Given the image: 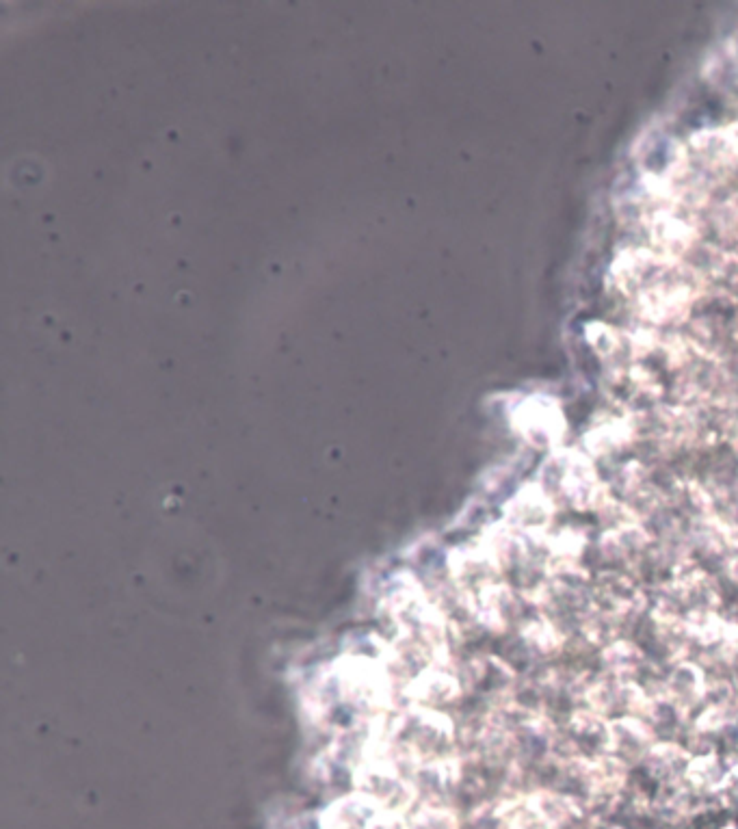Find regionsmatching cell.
<instances>
[{"label": "cell", "mask_w": 738, "mask_h": 829, "mask_svg": "<svg viewBox=\"0 0 738 829\" xmlns=\"http://www.w3.org/2000/svg\"><path fill=\"white\" fill-rule=\"evenodd\" d=\"M682 206H658L648 215V234L658 252L671 260H687L702 243V228L697 219L682 213Z\"/></svg>", "instance_id": "6da1fadb"}, {"label": "cell", "mask_w": 738, "mask_h": 829, "mask_svg": "<svg viewBox=\"0 0 738 829\" xmlns=\"http://www.w3.org/2000/svg\"><path fill=\"white\" fill-rule=\"evenodd\" d=\"M513 427L535 449H555L565 433V416L559 401L546 394H533L516 407Z\"/></svg>", "instance_id": "7a4b0ae2"}, {"label": "cell", "mask_w": 738, "mask_h": 829, "mask_svg": "<svg viewBox=\"0 0 738 829\" xmlns=\"http://www.w3.org/2000/svg\"><path fill=\"white\" fill-rule=\"evenodd\" d=\"M386 812L384 806L362 793H353L334 801L323 817V829H373L377 819Z\"/></svg>", "instance_id": "3957f363"}, {"label": "cell", "mask_w": 738, "mask_h": 829, "mask_svg": "<svg viewBox=\"0 0 738 829\" xmlns=\"http://www.w3.org/2000/svg\"><path fill=\"white\" fill-rule=\"evenodd\" d=\"M405 693L418 702V706L433 708L455 700L459 695V682L440 663H433L412 678Z\"/></svg>", "instance_id": "277c9868"}, {"label": "cell", "mask_w": 738, "mask_h": 829, "mask_svg": "<svg viewBox=\"0 0 738 829\" xmlns=\"http://www.w3.org/2000/svg\"><path fill=\"white\" fill-rule=\"evenodd\" d=\"M552 516V503L542 485L524 488L509 505V520L526 531H537L548 524Z\"/></svg>", "instance_id": "5b68a950"}, {"label": "cell", "mask_w": 738, "mask_h": 829, "mask_svg": "<svg viewBox=\"0 0 738 829\" xmlns=\"http://www.w3.org/2000/svg\"><path fill=\"white\" fill-rule=\"evenodd\" d=\"M635 436V425L628 420H611V423L591 429L585 436V446L591 455H609L624 446Z\"/></svg>", "instance_id": "8992f818"}, {"label": "cell", "mask_w": 738, "mask_h": 829, "mask_svg": "<svg viewBox=\"0 0 738 829\" xmlns=\"http://www.w3.org/2000/svg\"><path fill=\"white\" fill-rule=\"evenodd\" d=\"M585 338L591 345V349L596 351L598 358H602L606 362H611L628 342V334L617 332L615 327L606 325V323H598V321H593V323L587 325Z\"/></svg>", "instance_id": "52a82bcc"}, {"label": "cell", "mask_w": 738, "mask_h": 829, "mask_svg": "<svg viewBox=\"0 0 738 829\" xmlns=\"http://www.w3.org/2000/svg\"><path fill=\"white\" fill-rule=\"evenodd\" d=\"M410 829H457L455 819L442 808L425 806L412 814Z\"/></svg>", "instance_id": "ba28073f"}, {"label": "cell", "mask_w": 738, "mask_h": 829, "mask_svg": "<svg viewBox=\"0 0 738 829\" xmlns=\"http://www.w3.org/2000/svg\"><path fill=\"white\" fill-rule=\"evenodd\" d=\"M697 689H700V676L691 667H680L674 678H671V693L680 697V700H693L700 693Z\"/></svg>", "instance_id": "9c48e42d"}]
</instances>
